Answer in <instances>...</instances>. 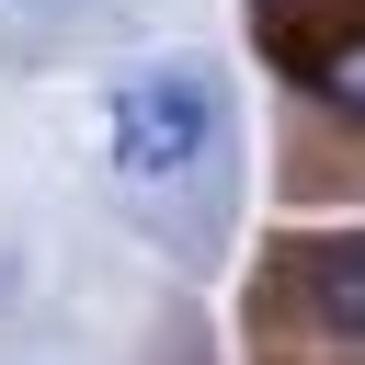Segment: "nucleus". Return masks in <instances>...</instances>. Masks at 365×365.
Returning a JSON list of instances; mask_svg holds the SVG:
<instances>
[{
  "mask_svg": "<svg viewBox=\"0 0 365 365\" xmlns=\"http://www.w3.org/2000/svg\"><path fill=\"white\" fill-rule=\"evenodd\" d=\"M205 148H217V80H205L194 57L114 80V171L171 182V171H194Z\"/></svg>",
  "mask_w": 365,
  "mask_h": 365,
  "instance_id": "f257e3e1",
  "label": "nucleus"
},
{
  "mask_svg": "<svg viewBox=\"0 0 365 365\" xmlns=\"http://www.w3.org/2000/svg\"><path fill=\"white\" fill-rule=\"evenodd\" d=\"M308 297H319V319H331V331H354V342H365V240L308 251Z\"/></svg>",
  "mask_w": 365,
  "mask_h": 365,
  "instance_id": "f03ea898",
  "label": "nucleus"
},
{
  "mask_svg": "<svg viewBox=\"0 0 365 365\" xmlns=\"http://www.w3.org/2000/svg\"><path fill=\"white\" fill-rule=\"evenodd\" d=\"M308 80H319V91H331V103L365 125V23H354L342 46H319V68H308Z\"/></svg>",
  "mask_w": 365,
  "mask_h": 365,
  "instance_id": "7ed1b4c3",
  "label": "nucleus"
}]
</instances>
